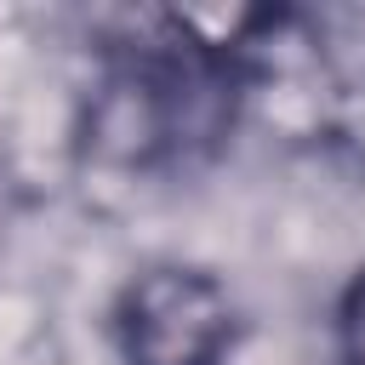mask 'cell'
<instances>
[{
  "label": "cell",
  "mask_w": 365,
  "mask_h": 365,
  "mask_svg": "<svg viewBox=\"0 0 365 365\" xmlns=\"http://www.w3.org/2000/svg\"><path fill=\"white\" fill-rule=\"evenodd\" d=\"M234 342V302L205 268H148L120 297L125 365H217Z\"/></svg>",
  "instance_id": "cell-1"
},
{
  "label": "cell",
  "mask_w": 365,
  "mask_h": 365,
  "mask_svg": "<svg viewBox=\"0 0 365 365\" xmlns=\"http://www.w3.org/2000/svg\"><path fill=\"white\" fill-rule=\"evenodd\" d=\"M342 354H348V365H365V274L342 297Z\"/></svg>",
  "instance_id": "cell-2"
}]
</instances>
